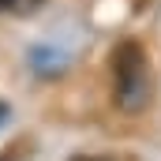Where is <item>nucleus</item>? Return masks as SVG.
Here are the masks:
<instances>
[{
  "label": "nucleus",
  "mask_w": 161,
  "mask_h": 161,
  "mask_svg": "<svg viewBox=\"0 0 161 161\" xmlns=\"http://www.w3.org/2000/svg\"><path fill=\"white\" fill-rule=\"evenodd\" d=\"M75 161H109V158H75Z\"/></svg>",
  "instance_id": "20e7f679"
},
{
  "label": "nucleus",
  "mask_w": 161,
  "mask_h": 161,
  "mask_svg": "<svg viewBox=\"0 0 161 161\" xmlns=\"http://www.w3.org/2000/svg\"><path fill=\"white\" fill-rule=\"evenodd\" d=\"M116 97L124 109H139L146 101V68H142V53L135 45H124L120 60H116Z\"/></svg>",
  "instance_id": "f257e3e1"
},
{
  "label": "nucleus",
  "mask_w": 161,
  "mask_h": 161,
  "mask_svg": "<svg viewBox=\"0 0 161 161\" xmlns=\"http://www.w3.org/2000/svg\"><path fill=\"white\" fill-rule=\"evenodd\" d=\"M30 64H34L38 75H60V71L68 68V53L56 49L53 41H45V45H34V49H30Z\"/></svg>",
  "instance_id": "f03ea898"
},
{
  "label": "nucleus",
  "mask_w": 161,
  "mask_h": 161,
  "mask_svg": "<svg viewBox=\"0 0 161 161\" xmlns=\"http://www.w3.org/2000/svg\"><path fill=\"white\" fill-rule=\"evenodd\" d=\"M38 0H0V11H30Z\"/></svg>",
  "instance_id": "7ed1b4c3"
}]
</instances>
